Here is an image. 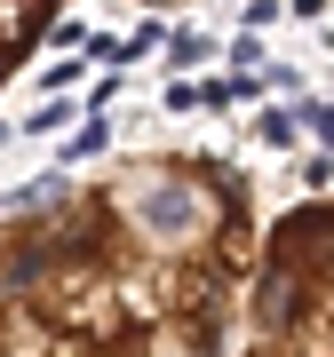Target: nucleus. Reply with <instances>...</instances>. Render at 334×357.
I'll use <instances>...</instances> for the list:
<instances>
[{
  "mask_svg": "<svg viewBox=\"0 0 334 357\" xmlns=\"http://www.w3.org/2000/svg\"><path fill=\"white\" fill-rule=\"evenodd\" d=\"M255 255L231 159H112L0 215V357H231Z\"/></svg>",
  "mask_w": 334,
  "mask_h": 357,
  "instance_id": "obj_1",
  "label": "nucleus"
},
{
  "mask_svg": "<svg viewBox=\"0 0 334 357\" xmlns=\"http://www.w3.org/2000/svg\"><path fill=\"white\" fill-rule=\"evenodd\" d=\"M239 357H334V199H295L263 222Z\"/></svg>",
  "mask_w": 334,
  "mask_h": 357,
  "instance_id": "obj_2",
  "label": "nucleus"
},
{
  "mask_svg": "<svg viewBox=\"0 0 334 357\" xmlns=\"http://www.w3.org/2000/svg\"><path fill=\"white\" fill-rule=\"evenodd\" d=\"M72 0H0V88H8L16 72H24V56L40 40H56Z\"/></svg>",
  "mask_w": 334,
  "mask_h": 357,
  "instance_id": "obj_3",
  "label": "nucleus"
},
{
  "mask_svg": "<svg viewBox=\"0 0 334 357\" xmlns=\"http://www.w3.org/2000/svg\"><path fill=\"white\" fill-rule=\"evenodd\" d=\"M119 8H175V0H119Z\"/></svg>",
  "mask_w": 334,
  "mask_h": 357,
  "instance_id": "obj_4",
  "label": "nucleus"
}]
</instances>
